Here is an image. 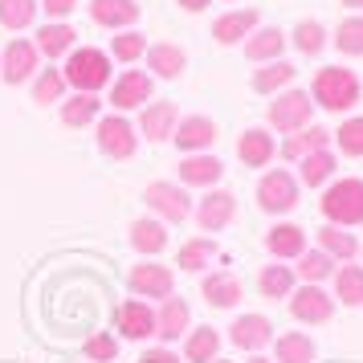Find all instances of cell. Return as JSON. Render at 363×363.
Wrapping results in <instances>:
<instances>
[{
	"label": "cell",
	"mask_w": 363,
	"mask_h": 363,
	"mask_svg": "<svg viewBox=\"0 0 363 363\" xmlns=\"http://www.w3.org/2000/svg\"><path fill=\"white\" fill-rule=\"evenodd\" d=\"M176 4H180V9H188V13H204L213 0H176Z\"/></svg>",
	"instance_id": "48"
},
{
	"label": "cell",
	"mask_w": 363,
	"mask_h": 363,
	"mask_svg": "<svg viewBox=\"0 0 363 363\" xmlns=\"http://www.w3.org/2000/svg\"><path fill=\"white\" fill-rule=\"evenodd\" d=\"M86 359L90 363H115L118 359V339L115 335H94V339H86Z\"/></svg>",
	"instance_id": "44"
},
{
	"label": "cell",
	"mask_w": 363,
	"mask_h": 363,
	"mask_svg": "<svg viewBox=\"0 0 363 363\" xmlns=\"http://www.w3.org/2000/svg\"><path fill=\"white\" fill-rule=\"evenodd\" d=\"M184 62H188L184 50H180V45H172V41H164V45H147V69L155 74V78H164V82L180 78Z\"/></svg>",
	"instance_id": "25"
},
{
	"label": "cell",
	"mask_w": 363,
	"mask_h": 363,
	"mask_svg": "<svg viewBox=\"0 0 363 363\" xmlns=\"http://www.w3.org/2000/svg\"><path fill=\"white\" fill-rule=\"evenodd\" d=\"M257 286H262L265 298H286L294 290V269H290V265H265Z\"/></svg>",
	"instance_id": "37"
},
{
	"label": "cell",
	"mask_w": 363,
	"mask_h": 363,
	"mask_svg": "<svg viewBox=\"0 0 363 363\" xmlns=\"http://www.w3.org/2000/svg\"><path fill=\"white\" fill-rule=\"evenodd\" d=\"M347 9H355V13H363V0H343Z\"/></svg>",
	"instance_id": "49"
},
{
	"label": "cell",
	"mask_w": 363,
	"mask_h": 363,
	"mask_svg": "<svg viewBox=\"0 0 363 363\" xmlns=\"http://www.w3.org/2000/svg\"><path fill=\"white\" fill-rule=\"evenodd\" d=\"M290 314H294L298 323H311V327H318V323H330V314H335V302H330L327 290H318V286H302L294 298H290Z\"/></svg>",
	"instance_id": "9"
},
{
	"label": "cell",
	"mask_w": 363,
	"mask_h": 363,
	"mask_svg": "<svg viewBox=\"0 0 363 363\" xmlns=\"http://www.w3.org/2000/svg\"><path fill=\"white\" fill-rule=\"evenodd\" d=\"M225 176V164L216 155H184L180 160V180L192 188H213Z\"/></svg>",
	"instance_id": "21"
},
{
	"label": "cell",
	"mask_w": 363,
	"mask_h": 363,
	"mask_svg": "<svg viewBox=\"0 0 363 363\" xmlns=\"http://www.w3.org/2000/svg\"><path fill=\"white\" fill-rule=\"evenodd\" d=\"M294 74L298 69L290 66V62H265V69H257L253 74V90L257 94H278V90H286V86H294Z\"/></svg>",
	"instance_id": "28"
},
{
	"label": "cell",
	"mask_w": 363,
	"mask_h": 363,
	"mask_svg": "<svg viewBox=\"0 0 363 363\" xmlns=\"http://www.w3.org/2000/svg\"><path fill=\"white\" fill-rule=\"evenodd\" d=\"M265 249H269L274 257H302V253H306V229L281 220V225H274V229L265 233Z\"/></svg>",
	"instance_id": "18"
},
{
	"label": "cell",
	"mask_w": 363,
	"mask_h": 363,
	"mask_svg": "<svg viewBox=\"0 0 363 363\" xmlns=\"http://www.w3.org/2000/svg\"><path fill=\"white\" fill-rule=\"evenodd\" d=\"M241 281L233 278V274H208L204 278V298L213 302V306H220V311H229V306H237L241 302Z\"/></svg>",
	"instance_id": "29"
},
{
	"label": "cell",
	"mask_w": 363,
	"mask_h": 363,
	"mask_svg": "<svg viewBox=\"0 0 363 363\" xmlns=\"http://www.w3.org/2000/svg\"><path fill=\"white\" fill-rule=\"evenodd\" d=\"M274 363H314L311 335H302V330L281 335V339H278V351H274Z\"/></svg>",
	"instance_id": "31"
},
{
	"label": "cell",
	"mask_w": 363,
	"mask_h": 363,
	"mask_svg": "<svg viewBox=\"0 0 363 363\" xmlns=\"http://www.w3.org/2000/svg\"><path fill=\"white\" fill-rule=\"evenodd\" d=\"M139 363H184L180 355H172V351H167V347H147V351H143V359Z\"/></svg>",
	"instance_id": "47"
},
{
	"label": "cell",
	"mask_w": 363,
	"mask_h": 363,
	"mask_svg": "<svg viewBox=\"0 0 363 363\" xmlns=\"http://www.w3.org/2000/svg\"><path fill=\"white\" fill-rule=\"evenodd\" d=\"M172 139H176V147H180L184 155H200L204 147L216 143V123L204 118V115H188V118H180V127H176Z\"/></svg>",
	"instance_id": "11"
},
{
	"label": "cell",
	"mask_w": 363,
	"mask_h": 363,
	"mask_svg": "<svg viewBox=\"0 0 363 363\" xmlns=\"http://www.w3.org/2000/svg\"><path fill=\"white\" fill-rule=\"evenodd\" d=\"M4 82L9 86H21V82H29L37 74V45L29 41V37H17V41H9L4 45Z\"/></svg>",
	"instance_id": "10"
},
{
	"label": "cell",
	"mask_w": 363,
	"mask_h": 363,
	"mask_svg": "<svg viewBox=\"0 0 363 363\" xmlns=\"http://www.w3.org/2000/svg\"><path fill=\"white\" fill-rule=\"evenodd\" d=\"M131 290L143 298H172L176 290V278H172V269L167 265H155V262H143L131 269Z\"/></svg>",
	"instance_id": "13"
},
{
	"label": "cell",
	"mask_w": 363,
	"mask_h": 363,
	"mask_svg": "<svg viewBox=\"0 0 363 363\" xmlns=\"http://www.w3.org/2000/svg\"><path fill=\"white\" fill-rule=\"evenodd\" d=\"M311 90H294V86H286L278 99L269 102V127L274 131H302V127H311Z\"/></svg>",
	"instance_id": "4"
},
{
	"label": "cell",
	"mask_w": 363,
	"mask_h": 363,
	"mask_svg": "<svg viewBox=\"0 0 363 363\" xmlns=\"http://www.w3.org/2000/svg\"><path fill=\"white\" fill-rule=\"evenodd\" d=\"M37 17V0H0V25L4 29H29Z\"/></svg>",
	"instance_id": "40"
},
{
	"label": "cell",
	"mask_w": 363,
	"mask_h": 363,
	"mask_svg": "<svg viewBox=\"0 0 363 363\" xmlns=\"http://www.w3.org/2000/svg\"><path fill=\"white\" fill-rule=\"evenodd\" d=\"M363 86L359 78H355V69L347 66H327L314 74L311 82V102H318L323 111H335V115H343V111H351L355 102H359Z\"/></svg>",
	"instance_id": "1"
},
{
	"label": "cell",
	"mask_w": 363,
	"mask_h": 363,
	"mask_svg": "<svg viewBox=\"0 0 363 363\" xmlns=\"http://www.w3.org/2000/svg\"><path fill=\"white\" fill-rule=\"evenodd\" d=\"M249 363H265V359H262V355H253V359H249Z\"/></svg>",
	"instance_id": "50"
},
{
	"label": "cell",
	"mask_w": 363,
	"mask_h": 363,
	"mask_svg": "<svg viewBox=\"0 0 363 363\" xmlns=\"http://www.w3.org/2000/svg\"><path fill=\"white\" fill-rule=\"evenodd\" d=\"M151 102V74L147 69H127L115 86H111V106L115 111H135Z\"/></svg>",
	"instance_id": "8"
},
{
	"label": "cell",
	"mask_w": 363,
	"mask_h": 363,
	"mask_svg": "<svg viewBox=\"0 0 363 363\" xmlns=\"http://www.w3.org/2000/svg\"><path fill=\"white\" fill-rule=\"evenodd\" d=\"M94 115H99V94H74L62 106V123L66 127H86V123H94Z\"/></svg>",
	"instance_id": "39"
},
{
	"label": "cell",
	"mask_w": 363,
	"mask_h": 363,
	"mask_svg": "<svg viewBox=\"0 0 363 363\" xmlns=\"http://www.w3.org/2000/svg\"><path fill=\"white\" fill-rule=\"evenodd\" d=\"M139 139H135V127L123 115H111L99 123V151L106 160H131Z\"/></svg>",
	"instance_id": "7"
},
{
	"label": "cell",
	"mask_w": 363,
	"mask_h": 363,
	"mask_svg": "<svg viewBox=\"0 0 363 363\" xmlns=\"http://www.w3.org/2000/svg\"><path fill=\"white\" fill-rule=\"evenodd\" d=\"M115 330L123 339H147L155 335V311L147 302H123L115 311Z\"/></svg>",
	"instance_id": "14"
},
{
	"label": "cell",
	"mask_w": 363,
	"mask_h": 363,
	"mask_svg": "<svg viewBox=\"0 0 363 363\" xmlns=\"http://www.w3.org/2000/svg\"><path fill=\"white\" fill-rule=\"evenodd\" d=\"M318 249L327 253L330 262H351L359 253V241L347 229H339V225H327V229H318Z\"/></svg>",
	"instance_id": "27"
},
{
	"label": "cell",
	"mask_w": 363,
	"mask_h": 363,
	"mask_svg": "<svg viewBox=\"0 0 363 363\" xmlns=\"http://www.w3.org/2000/svg\"><path fill=\"white\" fill-rule=\"evenodd\" d=\"M213 363H216V359H213Z\"/></svg>",
	"instance_id": "51"
},
{
	"label": "cell",
	"mask_w": 363,
	"mask_h": 363,
	"mask_svg": "<svg viewBox=\"0 0 363 363\" xmlns=\"http://www.w3.org/2000/svg\"><path fill=\"white\" fill-rule=\"evenodd\" d=\"M62 78H66L78 94H99L102 86L111 82V53L94 50V45L74 50L69 62H66V69H62Z\"/></svg>",
	"instance_id": "2"
},
{
	"label": "cell",
	"mask_w": 363,
	"mask_h": 363,
	"mask_svg": "<svg viewBox=\"0 0 363 363\" xmlns=\"http://www.w3.org/2000/svg\"><path fill=\"white\" fill-rule=\"evenodd\" d=\"M41 9L50 13L53 21H66L74 9H78V0H41Z\"/></svg>",
	"instance_id": "46"
},
{
	"label": "cell",
	"mask_w": 363,
	"mask_h": 363,
	"mask_svg": "<svg viewBox=\"0 0 363 363\" xmlns=\"http://www.w3.org/2000/svg\"><path fill=\"white\" fill-rule=\"evenodd\" d=\"M111 57L127 62V66H135L139 57H147V37L139 33V29H123V33L115 37V45H111Z\"/></svg>",
	"instance_id": "38"
},
{
	"label": "cell",
	"mask_w": 363,
	"mask_h": 363,
	"mask_svg": "<svg viewBox=\"0 0 363 363\" xmlns=\"http://www.w3.org/2000/svg\"><path fill=\"white\" fill-rule=\"evenodd\" d=\"M281 50H286V33L281 29H274V25H265V29H257V33L245 37V57L249 62H278Z\"/></svg>",
	"instance_id": "23"
},
{
	"label": "cell",
	"mask_w": 363,
	"mask_h": 363,
	"mask_svg": "<svg viewBox=\"0 0 363 363\" xmlns=\"http://www.w3.org/2000/svg\"><path fill=\"white\" fill-rule=\"evenodd\" d=\"M335 135H339V151L359 160V155H363V118H347Z\"/></svg>",
	"instance_id": "45"
},
{
	"label": "cell",
	"mask_w": 363,
	"mask_h": 363,
	"mask_svg": "<svg viewBox=\"0 0 363 363\" xmlns=\"http://www.w3.org/2000/svg\"><path fill=\"white\" fill-rule=\"evenodd\" d=\"M74 41H78V33H74V25H66V21H50V25H41L37 29V53H45V57H66V53H74Z\"/></svg>",
	"instance_id": "19"
},
{
	"label": "cell",
	"mask_w": 363,
	"mask_h": 363,
	"mask_svg": "<svg viewBox=\"0 0 363 363\" xmlns=\"http://www.w3.org/2000/svg\"><path fill=\"white\" fill-rule=\"evenodd\" d=\"M257 204H262V213H290L298 204V180L286 172V167H278V172H265L262 184H257Z\"/></svg>",
	"instance_id": "6"
},
{
	"label": "cell",
	"mask_w": 363,
	"mask_h": 363,
	"mask_svg": "<svg viewBox=\"0 0 363 363\" xmlns=\"http://www.w3.org/2000/svg\"><path fill=\"white\" fill-rule=\"evenodd\" d=\"M327 143H330L327 127H302V131H294L281 143V155H286V160H306L311 151H323Z\"/></svg>",
	"instance_id": "26"
},
{
	"label": "cell",
	"mask_w": 363,
	"mask_h": 363,
	"mask_svg": "<svg viewBox=\"0 0 363 363\" xmlns=\"http://www.w3.org/2000/svg\"><path fill=\"white\" fill-rule=\"evenodd\" d=\"M318 208H323V216H327V225H339V229L363 225V180H355V176L335 180L327 192H323Z\"/></svg>",
	"instance_id": "3"
},
{
	"label": "cell",
	"mask_w": 363,
	"mask_h": 363,
	"mask_svg": "<svg viewBox=\"0 0 363 363\" xmlns=\"http://www.w3.org/2000/svg\"><path fill=\"white\" fill-rule=\"evenodd\" d=\"M335 45H339V53H347V57H363V13L339 21V29H335Z\"/></svg>",
	"instance_id": "35"
},
{
	"label": "cell",
	"mask_w": 363,
	"mask_h": 363,
	"mask_svg": "<svg viewBox=\"0 0 363 363\" xmlns=\"http://www.w3.org/2000/svg\"><path fill=\"white\" fill-rule=\"evenodd\" d=\"M143 204H147L155 216H164L167 225H180V220H188V216H192V200H188V192H184L180 184H167V180L147 184Z\"/></svg>",
	"instance_id": "5"
},
{
	"label": "cell",
	"mask_w": 363,
	"mask_h": 363,
	"mask_svg": "<svg viewBox=\"0 0 363 363\" xmlns=\"http://www.w3.org/2000/svg\"><path fill=\"white\" fill-rule=\"evenodd\" d=\"M213 257H216V245L208 241V237H192V241L180 249V265L184 269H192V274H200Z\"/></svg>",
	"instance_id": "41"
},
{
	"label": "cell",
	"mask_w": 363,
	"mask_h": 363,
	"mask_svg": "<svg viewBox=\"0 0 363 363\" xmlns=\"http://www.w3.org/2000/svg\"><path fill=\"white\" fill-rule=\"evenodd\" d=\"M131 245L139 249V253H160V249L167 245V225L164 220H151V216L135 220L131 225Z\"/></svg>",
	"instance_id": "30"
},
{
	"label": "cell",
	"mask_w": 363,
	"mask_h": 363,
	"mask_svg": "<svg viewBox=\"0 0 363 363\" xmlns=\"http://www.w3.org/2000/svg\"><path fill=\"white\" fill-rule=\"evenodd\" d=\"M335 155H330V147L323 151H311L306 160H298V172H302V184H311V188H318V184H327L330 176H335Z\"/></svg>",
	"instance_id": "33"
},
{
	"label": "cell",
	"mask_w": 363,
	"mask_h": 363,
	"mask_svg": "<svg viewBox=\"0 0 363 363\" xmlns=\"http://www.w3.org/2000/svg\"><path fill=\"white\" fill-rule=\"evenodd\" d=\"M143 135L147 139H155V143H164L167 135H176V127H180V111H176V102H151V106H143Z\"/></svg>",
	"instance_id": "17"
},
{
	"label": "cell",
	"mask_w": 363,
	"mask_h": 363,
	"mask_svg": "<svg viewBox=\"0 0 363 363\" xmlns=\"http://www.w3.org/2000/svg\"><path fill=\"white\" fill-rule=\"evenodd\" d=\"M253 29H257V13H253V9H241V13H225V17H216V21H213V37L220 41V45L245 41Z\"/></svg>",
	"instance_id": "24"
},
{
	"label": "cell",
	"mask_w": 363,
	"mask_h": 363,
	"mask_svg": "<svg viewBox=\"0 0 363 363\" xmlns=\"http://www.w3.org/2000/svg\"><path fill=\"white\" fill-rule=\"evenodd\" d=\"M62 94H66V78H62V69L50 66L37 74L33 82V102L37 106H50V102H62Z\"/></svg>",
	"instance_id": "36"
},
{
	"label": "cell",
	"mask_w": 363,
	"mask_h": 363,
	"mask_svg": "<svg viewBox=\"0 0 363 363\" xmlns=\"http://www.w3.org/2000/svg\"><path fill=\"white\" fill-rule=\"evenodd\" d=\"M233 216H237V200H233V192H208V196L200 200V208H196V220H200V229L204 233H220Z\"/></svg>",
	"instance_id": "15"
},
{
	"label": "cell",
	"mask_w": 363,
	"mask_h": 363,
	"mask_svg": "<svg viewBox=\"0 0 363 363\" xmlns=\"http://www.w3.org/2000/svg\"><path fill=\"white\" fill-rule=\"evenodd\" d=\"M274 135H265L262 127H249L241 139H237V160L245 167H265L269 160H274Z\"/></svg>",
	"instance_id": "20"
},
{
	"label": "cell",
	"mask_w": 363,
	"mask_h": 363,
	"mask_svg": "<svg viewBox=\"0 0 363 363\" xmlns=\"http://www.w3.org/2000/svg\"><path fill=\"white\" fill-rule=\"evenodd\" d=\"M327 274H330V257L323 249H306V253L298 257V278H306L311 286H318Z\"/></svg>",
	"instance_id": "43"
},
{
	"label": "cell",
	"mask_w": 363,
	"mask_h": 363,
	"mask_svg": "<svg viewBox=\"0 0 363 363\" xmlns=\"http://www.w3.org/2000/svg\"><path fill=\"white\" fill-rule=\"evenodd\" d=\"M155 335L164 339V347L172 343V339L188 335V302H184V298H164V306L155 314Z\"/></svg>",
	"instance_id": "22"
},
{
	"label": "cell",
	"mask_w": 363,
	"mask_h": 363,
	"mask_svg": "<svg viewBox=\"0 0 363 363\" xmlns=\"http://www.w3.org/2000/svg\"><path fill=\"white\" fill-rule=\"evenodd\" d=\"M90 21L102 29H127L139 21V4L135 0H90Z\"/></svg>",
	"instance_id": "16"
},
{
	"label": "cell",
	"mask_w": 363,
	"mask_h": 363,
	"mask_svg": "<svg viewBox=\"0 0 363 363\" xmlns=\"http://www.w3.org/2000/svg\"><path fill=\"white\" fill-rule=\"evenodd\" d=\"M216 351H220V335H216V327H200V330L188 335L184 359H188V363H213Z\"/></svg>",
	"instance_id": "32"
},
{
	"label": "cell",
	"mask_w": 363,
	"mask_h": 363,
	"mask_svg": "<svg viewBox=\"0 0 363 363\" xmlns=\"http://www.w3.org/2000/svg\"><path fill=\"white\" fill-rule=\"evenodd\" d=\"M298 45V53H306V57H314V53H323V45H327V29L318 25V21H302L294 29V37H290Z\"/></svg>",
	"instance_id": "42"
},
{
	"label": "cell",
	"mask_w": 363,
	"mask_h": 363,
	"mask_svg": "<svg viewBox=\"0 0 363 363\" xmlns=\"http://www.w3.org/2000/svg\"><path fill=\"white\" fill-rule=\"evenodd\" d=\"M335 298L343 306H363V265H343L335 274Z\"/></svg>",
	"instance_id": "34"
},
{
	"label": "cell",
	"mask_w": 363,
	"mask_h": 363,
	"mask_svg": "<svg viewBox=\"0 0 363 363\" xmlns=\"http://www.w3.org/2000/svg\"><path fill=\"white\" fill-rule=\"evenodd\" d=\"M229 339H233V347H241V351H262V347L274 339V323H269L265 314H241V318H233Z\"/></svg>",
	"instance_id": "12"
}]
</instances>
